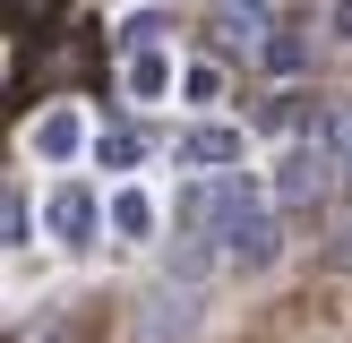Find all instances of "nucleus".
Here are the masks:
<instances>
[{"instance_id": "f257e3e1", "label": "nucleus", "mask_w": 352, "mask_h": 343, "mask_svg": "<svg viewBox=\"0 0 352 343\" xmlns=\"http://www.w3.org/2000/svg\"><path fill=\"white\" fill-rule=\"evenodd\" d=\"M215 257H223L232 274H275L284 240H275V223H267V215H232V223H223V240H215Z\"/></svg>"}, {"instance_id": "f03ea898", "label": "nucleus", "mask_w": 352, "mask_h": 343, "mask_svg": "<svg viewBox=\"0 0 352 343\" xmlns=\"http://www.w3.org/2000/svg\"><path fill=\"white\" fill-rule=\"evenodd\" d=\"M206 326V292H146V318H138V343H189Z\"/></svg>"}, {"instance_id": "7ed1b4c3", "label": "nucleus", "mask_w": 352, "mask_h": 343, "mask_svg": "<svg viewBox=\"0 0 352 343\" xmlns=\"http://www.w3.org/2000/svg\"><path fill=\"white\" fill-rule=\"evenodd\" d=\"M327 172H336V163H327V154H309V146H292L284 154V172H275V198H309V189H327Z\"/></svg>"}, {"instance_id": "20e7f679", "label": "nucleus", "mask_w": 352, "mask_h": 343, "mask_svg": "<svg viewBox=\"0 0 352 343\" xmlns=\"http://www.w3.org/2000/svg\"><path fill=\"white\" fill-rule=\"evenodd\" d=\"M112 223H120V232H146V223H155V206H146V189H120V198H112Z\"/></svg>"}, {"instance_id": "39448f33", "label": "nucleus", "mask_w": 352, "mask_h": 343, "mask_svg": "<svg viewBox=\"0 0 352 343\" xmlns=\"http://www.w3.org/2000/svg\"><path fill=\"white\" fill-rule=\"evenodd\" d=\"M336 43H352V0H336Z\"/></svg>"}]
</instances>
